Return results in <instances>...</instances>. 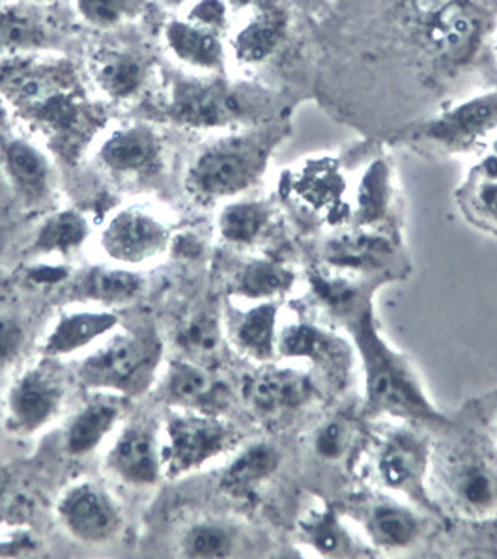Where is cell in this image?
Here are the masks:
<instances>
[{"label": "cell", "mask_w": 497, "mask_h": 559, "mask_svg": "<svg viewBox=\"0 0 497 559\" xmlns=\"http://www.w3.org/2000/svg\"><path fill=\"white\" fill-rule=\"evenodd\" d=\"M144 288L141 275L131 267L96 266L84 270L73 281V294L96 307L126 306Z\"/></svg>", "instance_id": "44dd1931"}, {"label": "cell", "mask_w": 497, "mask_h": 559, "mask_svg": "<svg viewBox=\"0 0 497 559\" xmlns=\"http://www.w3.org/2000/svg\"><path fill=\"white\" fill-rule=\"evenodd\" d=\"M477 36V15L459 2L447 8L446 12L439 13L438 17H434L430 38L446 59L464 60L465 57H470Z\"/></svg>", "instance_id": "d4e9b609"}, {"label": "cell", "mask_w": 497, "mask_h": 559, "mask_svg": "<svg viewBox=\"0 0 497 559\" xmlns=\"http://www.w3.org/2000/svg\"><path fill=\"white\" fill-rule=\"evenodd\" d=\"M354 425L344 417H330L312 435V449L320 461H343L354 445Z\"/></svg>", "instance_id": "d590c367"}, {"label": "cell", "mask_w": 497, "mask_h": 559, "mask_svg": "<svg viewBox=\"0 0 497 559\" xmlns=\"http://www.w3.org/2000/svg\"><path fill=\"white\" fill-rule=\"evenodd\" d=\"M496 148H497V146H496Z\"/></svg>", "instance_id": "f6af8a7d"}, {"label": "cell", "mask_w": 497, "mask_h": 559, "mask_svg": "<svg viewBox=\"0 0 497 559\" xmlns=\"http://www.w3.org/2000/svg\"><path fill=\"white\" fill-rule=\"evenodd\" d=\"M96 79L99 86L113 98H130L144 81V70L139 60L123 52H109L97 60Z\"/></svg>", "instance_id": "4dcf8cb0"}, {"label": "cell", "mask_w": 497, "mask_h": 559, "mask_svg": "<svg viewBox=\"0 0 497 559\" xmlns=\"http://www.w3.org/2000/svg\"><path fill=\"white\" fill-rule=\"evenodd\" d=\"M162 358V338L152 328L115 330L79 361V382L115 397L141 395L157 377Z\"/></svg>", "instance_id": "3957f363"}, {"label": "cell", "mask_w": 497, "mask_h": 559, "mask_svg": "<svg viewBox=\"0 0 497 559\" xmlns=\"http://www.w3.org/2000/svg\"><path fill=\"white\" fill-rule=\"evenodd\" d=\"M4 165L13 186L26 201L46 199L51 186V169L38 148L25 141H12L4 146Z\"/></svg>", "instance_id": "cb8c5ba5"}, {"label": "cell", "mask_w": 497, "mask_h": 559, "mask_svg": "<svg viewBox=\"0 0 497 559\" xmlns=\"http://www.w3.org/2000/svg\"><path fill=\"white\" fill-rule=\"evenodd\" d=\"M277 354L309 361L335 385L344 384L352 369V352L343 338L307 322L286 325L277 333Z\"/></svg>", "instance_id": "4fadbf2b"}, {"label": "cell", "mask_w": 497, "mask_h": 559, "mask_svg": "<svg viewBox=\"0 0 497 559\" xmlns=\"http://www.w3.org/2000/svg\"><path fill=\"white\" fill-rule=\"evenodd\" d=\"M284 28H286V17L279 8H262L234 39V49L238 59L249 64L268 59L281 44Z\"/></svg>", "instance_id": "484cf974"}, {"label": "cell", "mask_w": 497, "mask_h": 559, "mask_svg": "<svg viewBox=\"0 0 497 559\" xmlns=\"http://www.w3.org/2000/svg\"><path fill=\"white\" fill-rule=\"evenodd\" d=\"M25 345V328L12 314H0V365L10 364L20 356Z\"/></svg>", "instance_id": "74e56055"}, {"label": "cell", "mask_w": 497, "mask_h": 559, "mask_svg": "<svg viewBox=\"0 0 497 559\" xmlns=\"http://www.w3.org/2000/svg\"><path fill=\"white\" fill-rule=\"evenodd\" d=\"M281 131L233 135L202 150L189 167L186 186L194 199L217 201L238 195L264 173Z\"/></svg>", "instance_id": "5b68a950"}, {"label": "cell", "mask_w": 497, "mask_h": 559, "mask_svg": "<svg viewBox=\"0 0 497 559\" xmlns=\"http://www.w3.org/2000/svg\"><path fill=\"white\" fill-rule=\"evenodd\" d=\"M236 443V432L217 414L173 408L163 427V475L178 479L202 468Z\"/></svg>", "instance_id": "8992f818"}, {"label": "cell", "mask_w": 497, "mask_h": 559, "mask_svg": "<svg viewBox=\"0 0 497 559\" xmlns=\"http://www.w3.org/2000/svg\"><path fill=\"white\" fill-rule=\"evenodd\" d=\"M170 246V228L146 209L118 210L99 233V249L113 264L139 267L157 261Z\"/></svg>", "instance_id": "9c48e42d"}, {"label": "cell", "mask_w": 497, "mask_h": 559, "mask_svg": "<svg viewBox=\"0 0 497 559\" xmlns=\"http://www.w3.org/2000/svg\"><path fill=\"white\" fill-rule=\"evenodd\" d=\"M0 88L25 117L62 141L81 138L88 126L75 81L55 66H8L0 72Z\"/></svg>", "instance_id": "277c9868"}, {"label": "cell", "mask_w": 497, "mask_h": 559, "mask_svg": "<svg viewBox=\"0 0 497 559\" xmlns=\"http://www.w3.org/2000/svg\"><path fill=\"white\" fill-rule=\"evenodd\" d=\"M55 359L44 358L13 378L4 397L7 427L17 436H34L49 427L66 403V378Z\"/></svg>", "instance_id": "52a82bcc"}, {"label": "cell", "mask_w": 497, "mask_h": 559, "mask_svg": "<svg viewBox=\"0 0 497 559\" xmlns=\"http://www.w3.org/2000/svg\"><path fill=\"white\" fill-rule=\"evenodd\" d=\"M430 479L460 516L497 519V445L488 436L470 432L434 449Z\"/></svg>", "instance_id": "7a4b0ae2"}, {"label": "cell", "mask_w": 497, "mask_h": 559, "mask_svg": "<svg viewBox=\"0 0 497 559\" xmlns=\"http://www.w3.org/2000/svg\"><path fill=\"white\" fill-rule=\"evenodd\" d=\"M118 324L120 319L105 307H83L64 311L47 332L39 352L44 358H70L107 337L115 332Z\"/></svg>", "instance_id": "9a60e30c"}, {"label": "cell", "mask_w": 497, "mask_h": 559, "mask_svg": "<svg viewBox=\"0 0 497 559\" xmlns=\"http://www.w3.org/2000/svg\"><path fill=\"white\" fill-rule=\"evenodd\" d=\"M478 204L486 214L497 219V182H486L478 188Z\"/></svg>", "instance_id": "60d3db41"}, {"label": "cell", "mask_w": 497, "mask_h": 559, "mask_svg": "<svg viewBox=\"0 0 497 559\" xmlns=\"http://www.w3.org/2000/svg\"><path fill=\"white\" fill-rule=\"evenodd\" d=\"M389 169L386 163L376 162L363 175L357 193V219L362 225L380 222L389 209L391 201Z\"/></svg>", "instance_id": "836d02e7"}, {"label": "cell", "mask_w": 497, "mask_h": 559, "mask_svg": "<svg viewBox=\"0 0 497 559\" xmlns=\"http://www.w3.org/2000/svg\"><path fill=\"white\" fill-rule=\"evenodd\" d=\"M391 253L388 241L372 236H354L331 243L328 259L331 264L343 270H363L383 261Z\"/></svg>", "instance_id": "e575fe53"}, {"label": "cell", "mask_w": 497, "mask_h": 559, "mask_svg": "<svg viewBox=\"0 0 497 559\" xmlns=\"http://www.w3.org/2000/svg\"><path fill=\"white\" fill-rule=\"evenodd\" d=\"M497 126V94H486L460 105L428 128V135L441 143H462Z\"/></svg>", "instance_id": "7402d4cb"}, {"label": "cell", "mask_w": 497, "mask_h": 559, "mask_svg": "<svg viewBox=\"0 0 497 559\" xmlns=\"http://www.w3.org/2000/svg\"><path fill=\"white\" fill-rule=\"evenodd\" d=\"M126 0H79V10L92 25H115L122 17Z\"/></svg>", "instance_id": "f35d334b"}, {"label": "cell", "mask_w": 497, "mask_h": 559, "mask_svg": "<svg viewBox=\"0 0 497 559\" xmlns=\"http://www.w3.org/2000/svg\"><path fill=\"white\" fill-rule=\"evenodd\" d=\"M328 306L344 320L354 338L355 350L362 358L365 401L370 414L412 421H446L426 397L419 378L415 377L406 359L381 338L376 330L372 306L359 288L346 281L331 296Z\"/></svg>", "instance_id": "6da1fadb"}, {"label": "cell", "mask_w": 497, "mask_h": 559, "mask_svg": "<svg viewBox=\"0 0 497 559\" xmlns=\"http://www.w3.org/2000/svg\"><path fill=\"white\" fill-rule=\"evenodd\" d=\"M459 0H415V7L425 15L438 17L439 13L446 12L447 8H451Z\"/></svg>", "instance_id": "b9f144b4"}, {"label": "cell", "mask_w": 497, "mask_h": 559, "mask_svg": "<svg viewBox=\"0 0 497 559\" xmlns=\"http://www.w3.org/2000/svg\"><path fill=\"white\" fill-rule=\"evenodd\" d=\"M270 209L262 202H234L220 215V235L234 246H251L264 235Z\"/></svg>", "instance_id": "f546056e"}, {"label": "cell", "mask_w": 497, "mask_h": 559, "mask_svg": "<svg viewBox=\"0 0 497 559\" xmlns=\"http://www.w3.org/2000/svg\"><path fill=\"white\" fill-rule=\"evenodd\" d=\"M167 4H173V7H178V4H181V2H186V0H165Z\"/></svg>", "instance_id": "ee69618b"}, {"label": "cell", "mask_w": 497, "mask_h": 559, "mask_svg": "<svg viewBox=\"0 0 497 559\" xmlns=\"http://www.w3.org/2000/svg\"><path fill=\"white\" fill-rule=\"evenodd\" d=\"M277 317L275 299L255 301L251 307L230 317L226 324L228 338L246 358L268 364L277 356Z\"/></svg>", "instance_id": "ac0fdd59"}, {"label": "cell", "mask_w": 497, "mask_h": 559, "mask_svg": "<svg viewBox=\"0 0 497 559\" xmlns=\"http://www.w3.org/2000/svg\"><path fill=\"white\" fill-rule=\"evenodd\" d=\"M430 455L433 449L423 436L414 430H391L376 445L372 459L376 481L389 492H401L425 506H433L425 488Z\"/></svg>", "instance_id": "30bf717a"}, {"label": "cell", "mask_w": 497, "mask_h": 559, "mask_svg": "<svg viewBox=\"0 0 497 559\" xmlns=\"http://www.w3.org/2000/svg\"><path fill=\"white\" fill-rule=\"evenodd\" d=\"M122 419L120 397L105 395L81 406L64 432V448L71 456H84L96 451L105 438L117 429Z\"/></svg>", "instance_id": "ffe728a7"}, {"label": "cell", "mask_w": 497, "mask_h": 559, "mask_svg": "<svg viewBox=\"0 0 497 559\" xmlns=\"http://www.w3.org/2000/svg\"><path fill=\"white\" fill-rule=\"evenodd\" d=\"M251 2H255V0H230V4H234L236 8L249 7Z\"/></svg>", "instance_id": "7bdbcfd3"}, {"label": "cell", "mask_w": 497, "mask_h": 559, "mask_svg": "<svg viewBox=\"0 0 497 559\" xmlns=\"http://www.w3.org/2000/svg\"><path fill=\"white\" fill-rule=\"evenodd\" d=\"M279 464L281 455L277 449L265 442L255 443L238 453L226 466L221 485L234 496L251 495L277 472Z\"/></svg>", "instance_id": "603a6c76"}, {"label": "cell", "mask_w": 497, "mask_h": 559, "mask_svg": "<svg viewBox=\"0 0 497 559\" xmlns=\"http://www.w3.org/2000/svg\"><path fill=\"white\" fill-rule=\"evenodd\" d=\"M162 393L173 408L208 414H217L226 397L220 380L189 359H178L168 365L163 374Z\"/></svg>", "instance_id": "2e32d148"}, {"label": "cell", "mask_w": 497, "mask_h": 559, "mask_svg": "<svg viewBox=\"0 0 497 559\" xmlns=\"http://www.w3.org/2000/svg\"><path fill=\"white\" fill-rule=\"evenodd\" d=\"M88 235H91V227L83 214H79L78 210H62L49 215L46 222L42 223V227L34 236L31 251L44 257H51V254L66 257L81 248Z\"/></svg>", "instance_id": "4316f807"}, {"label": "cell", "mask_w": 497, "mask_h": 559, "mask_svg": "<svg viewBox=\"0 0 497 559\" xmlns=\"http://www.w3.org/2000/svg\"><path fill=\"white\" fill-rule=\"evenodd\" d=\"M191 17L197 25L206 26L210 31L223 25L225 21V7L221 0H201L191 12Z\"/></svg>", "instance_id": "ab89813d"}, {"label": "cell", "mask_w": 497, "mask_h": 559, "mask_svg": "<svg viewBox=\"0 0 497 559\" xmlns=\"http://www.w3.org/2000/svg\"><path fill=\"white\" fill-rule=\"evenodd\" d=\"M236 547V535L221 522H201L189 527L181 540V552L186 558H228Z\"/></svg>", "instance_id": "1f68e13d"}, {"label": "cell", "mask_w": 497, "mask_h": 559, "mask_svg": "<svg viewBox=\"0 0 497 559\" xmlns=\"http://www.w3.org/2000/svg\"><path fill=\"white\" fill-rule=\"evenodd\" d=\"M59 521L73 539L86 545H104L117 537L122 514L105 488L81 481L68 488L57 503Z\"/></svg>", "instance_id": "8fae6325"}, {"label": "cell", "mask_w": 497, "mask_h": 559, "mask_svg": "<svg viewBox=\"0 0 497 559\" xmlns=\"http://www.w3.org/2000/svg\"><path fill=\"white\" fill-rule=\"evenodd\" d=\"M363 530L367 539L381 550L412 547L423 532V521L401 501L378 496L363 508Z\"/></svg>", "instance_id": "e0dca14e"}, {"label": "cell", "mask_w": 497, "mask_h": 559, "mask_svg": "<svg viewBox=\"0 0 497 559\" xmlns=\"http://www.w3.org/2000/svg\"><path fill=\"white\" fill-rule=\"evenodd\" d=\"M105 466L130 487H152L163 477L162 440L149 423L120 429L105 456Z\"/></svg>", "instance_id": "7c38bea8"}, {"label": "cell", "mask_w": 497, "mask_h": 559, "mask_svg": "<svg viewBox=\"0 0 497 559\" xmlns=\"http://www.w3.org/2000/svg\"><path fill=\"white\" fill-rule=\"evenodd\" d=\"M296 275L279 262L257 259L247 262L234 280V294L247 301H270L291 290Z\"/></svg>", "instance_id": "f1b7e54d"}, {"label": "cell", "mask_w": 497, "mask_h": 559, "mask_svg": "<svg viewBox=\"0 0 497 559\" xmlns=\"http://www.w3.org/2000/svg\"><path fill=\"white\" fill-rule=\"evenodd\" d=\"M301 535L305 543H309L310 547L323 556H348L352 550V539L346 527L330 509L310 514L301 524Z\"/></svg>", "instance_id": "d6a6232c"}, {"label": "cell", "mask_w": 497, "mask_h": 559, "mask_svg": "<svg viewBox=\"0 0 497 559\" xmlns=\"http://www.w3.org/2000/svg\"><path fill=\"white\" fill-rule=\"evenodd\" d=\"M268 99L244 86L215 81H184L173 92L170 112L176 122L194 128H220L259 115Z\"/></svg>", "instance_id": "ba28073f"}, {"label": "cell", "mask_w": 497, "mask_h": 559, "mask_svg": "<svg viewBox=\"0 0 497 559\" xmlns=\"http://www.w3.org/2000/svg\"><path fill=\"white\" fill-rule=\"evenodd\" d=\"M167 41L178 59L197 68L213 70L223 62L220 38L206 26L173 21L167 26Z\"/></svg>", "instance_id": "83f0119b"}, {"label": "cell", "mask_w": 497, "mask_h": 559, "mask_svg": "<svg viewBox=\"0 0 497 559\" xmlns=\"http://www.w3.org/2000/svg\"><path fill=\"white\" fill-rule=\"evenodd\" d=\"M315 395V385L309 374L284 369L264 367L247 380L244 397L255 416L273 421L309 403Z\"/></svg>", "instance_id": "5bb4252c"}, {"label": "cell", "mask_w": 497, "mask_h": 559, "mask_svg": "<svg viewBox=\"0 0 497 559\" xmlns=\"http://www.w3.org/2000/svg\"><path fill=\"white\" fill-rule=\"evenodd\" d=\"M44 34L33 20L20 13H0V47L13 49L38 46Z\"/></svg>", "instance_id": "8d00e7d4"}, {"label": "cell", "mask_w": 497, "mask_h": 559, "mask_svg": "<svg viewBox=\"0 0 497 559\" xmlns=\"http://www.w3.org/2000/svg\"><path fill=\"white\" fill-rule=\"evenodd\" d=\"M162 144L154 131L142 126L123 128L99 148V162L115 175H149L157 167Z\"/></svg>", "instance_id": "d6986e66"}]
</instances>
